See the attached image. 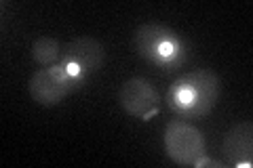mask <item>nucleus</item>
I'll return each instance as SVG.
<instances>
[{
  "mask_svg": "<svg viewBox=\"0 0 253 168\" xmlns=\"http://www.w3.org/2000/svg\"><path fill=\"white\" fill-rule=\"evenodd\" d=\"M118 105L131 118L150 120L161 105V93L146 78H131L118 91Z\"/></svg>",
  "mask_w": 253,
  "mask_h": 168,
  "instance_id": "6",
  "label": "nucleus"
},
{
  "mask_svg": "<svg viewBox=\"0 0 253 168\" xmlns=\"http://www.w3.org/2000/svg\"><path fill=\"white\" fill-rule=\"evenodd\" d=\"M203 166H211V168H226V162H217V160H213V158H207V156H203L199 162L194 164V168H203Z\"/></svg>",
  "mask_w": 253,
  "mask_h": 168,
  "instance_id": "9",
  "label": "nucleus"
},
{
  "mask_svg": "<svg viewBox=\"0 0 253 168\" xmlns=\"http://www.w3.org/2000/svg\"><path fill=\"white\" fill-rule=\"evenodd\" d=\"M59 63L68 67L70 74H74L76 78L86 82L93 74H97L104 67L106 49L93 36H78L63 46V57Z\"/></svg>",
  "mask_w": 253,
  "mask_h": 168,
  "instance_id": "5",
  "label": "nucleus"
},
{
  "mask_svg": "<svg viewBox=\"0 0 253 168\" xmlns=\"http://www.w3.org/2000/svg\"><path fill=\"white\" fill-rule=\"evenodd\" d=\"M221 156L226 160V166L251 168L253 164V122L251 120L236 122L226 133L224 143H221Z\"/></svg>",
  "mask_w": 253,
  "mask_h": 168,
  "instance_id": "7",
  "label": "nucleus"
},
{
  "mask_svg": "<svg viewBox=\"0 0 253 168\" xmlns=\"http://www.w3.org/2000/svg\"><path fill=\"white\" fill-rule=\"evenodd\" d=\"M137 55L150 66L163 71H173L188 59V40L165 23H144L133 36Z\"/></svg>",
  "mask_w": 253,
  "mask_h": 168,
  "instance_id": "2",
  "label": "nucleus"
},
{
  "mask_svg": "<svg viewBox=\"0 0 253 168\" xmlns=\"http://www.w3.org/2000/svg\"><path fill=\"white\" fill-rule=\"evenodd\" d=\"M83 84L84 80L70 74L63 63H57V66H51V67L36 69L28 80V91H30V97L38 105L53 107V105H59L68 95L78 91Z\"/></svg>",
  "mask_w": 253,
  "mask_h": 168,
  "instance_id": "3",
  "label": "nucleus"
},
{
  "mask_svg": "<svg viewBox=\"0 0 253 168\" xmlns=\"http://www.w3.org/2000/svg\"><path fill=\"white\" fill-rule=\"evenodd\" d=\"M63 57V44L59 40L51 36H41L32 44V59H34L41 67H51L57 66Z\"/></svg>",
  "mask_w": 253,
  "mask_h": 168,
  "instance_id": "8",
  "label": "nucleus"
},
{
  "mask_svg": "<svg viewBox=\"0 0 253 168\" xmlns=\"http://www.w3.org/2000/svg\"><path fill=\"white\" fill-rule=\"evenodd\" d=\"M221 95V80L213 69L196 67L181 74L169 86L167 101L169 109L181 120L205 118L215 109Z\"/></svg>",
  "mask_w": 253,
  "mask_h": 168,
  "instance_id": "1",
  "label": "nucleus"
},
{
  "mask_svg": "<svg viewBox=\"0 0 253 168\" xmlns=\"http://www.w3.org/2000/svg\"><path fill=\"white\" fill-rule=\"evenodd\" d=\"M163 145L167 156L179 166H194L203 156H207L205 134L192 122L173 118L165 126Z\"/></svg>",
  "mask_w": 253,
  "mask_h": 168,
  "instance_id": "4",
  "label": "nucleus"
}]
</instances>
